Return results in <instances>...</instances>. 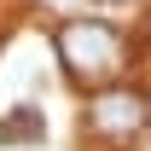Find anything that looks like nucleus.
Listing matches in <instances>:
<instances>
[{
	"instance_id": "obj_1",
	"label": "nucleus",
	"mask_w": 151,
	"mask_h": 151,
	"mask_svg": "<svg viewBox=\"0 0 151 151\" xmlns=\"http://www.w3.org/2000/svg\"><path fill=\"white\" fill-rule=\"evenodd\" d=\"M58 64L81 81V87H116V76L128 70V41H122V29L105 18H64L58 23Z\"/></svg>"
},
{
	"instance_id": "obj_2",
	"label": "nucleus",
	"mask_w": 151,
	"mask_h": 151,
	"mask_svg": "<svg viewBox=\"0 0 151 151\" xmlns=\"http://www.w3.org/2000/svg\"><path fill=\"white\" fill-rule=\"evenodd\" d=\"M145 93H134V87H99L93 99H87V116H81V128L93 134L99 145H128L134 134L145 128Z\"/></svg>"
},
{
	"instance_id": "obj_3",
	"label": "nucleus",
	"mask_w": 151,
	"mask_h": 151,
	"mask_svg": "<svg viewBox=\"0 0 151 151\" xmlns=\"http://www.w3.org/2000/svg\"><path fill=\"white\" fill-rule=\"evenodd\" d=\"M41 6H47V12H64V18H76V12H81L87 0H41Z\"/></svg>"
}]
</instances>
